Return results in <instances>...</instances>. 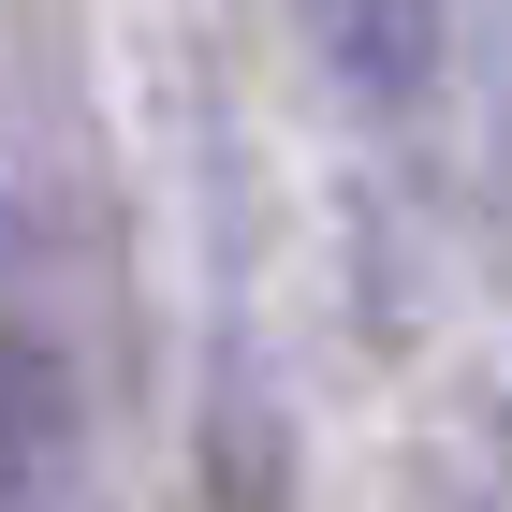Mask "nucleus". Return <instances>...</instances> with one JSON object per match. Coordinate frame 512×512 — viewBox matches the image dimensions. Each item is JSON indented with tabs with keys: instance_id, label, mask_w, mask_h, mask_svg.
I'll list each match as a JSON object with an SVG mask.
<instances>
[{
	"instance_id": "obj_2",
	"label": "nucleus",
	"mask_w": 512,
	"mask_h": 512,
	"mask_svg": "<svg viewBox=\"0 0 512 512\" xmlns=\"http://www.w3.org/2000/svg\"><path fill=\"white\" fill-rule=\"evenodd\" d=\"M74 454V366L44 352L30 322H0V483H30Z\"/></svg>"
},
{
	"instance_id": "obj_1",
	"label": "nucleus",
	"mask_w": 512,
	"mask_h": 512,
	"mask_svg": "<svg viewBox=\"0 0 512 512\" xmlns=\"http://www.w3.org/2000/svg\"><path fill=\"white\" fill-rule=\"evenodd\" d=\"M293 15H308V59L352 88L366 118L425 103V88H439V44H454V0H293Z\"/></svg>"
}]
</instances>
